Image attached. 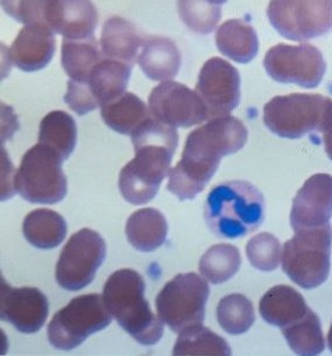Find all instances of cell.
<instances>
[{
    "label": "cell",
    "mask_w": 332,
    "mask_h": 356,
    "mask_svg": "<svg viewBox=\"0 0 332 356\" xmlns=\"http://www.w3.org/2000/svg\"><path fill=\"white\" fill-rule=\"evenodd\" d=\"M248 131L238 118L220 116L188 134L182 159L169 171L168 191L180 201L193 200L215 175L221 159L246 146Z\"/></svg>",
    "instance_id": "obj_1"
},
{
    "label": "cell",
    "mask_w": 332,
    "mask_h": 356,
    "mask_svg": "<svg viewBox=\"0 0 332 356\" xmlns=\"http://www.w3.org/2000/svg\"><path fill=\"white\" fill-rule=\"evenodd\" d=\"M131 137L136 157L122 169L118 184L125 201L141 206L154 200L169 175L179 136L174 127L150 116Z\"/></svg>",
    "instance_id": "obj_2"
},
{
    "label": "cell",
    "mask_w": 332,
    "mask_h": 356,
    "mask_svg": "<svg viewBox=\"0 0 332 356\" xmlns=\"http://www.w3.org/2000/svg\"><path fill=\"white\" fill-rule=\"evenodd\" d=\"M203 215L217 238L237 239L255 232L262 225L264 198L246 180H229L210 191Z\"/></svg>",
    "instance_id": "obj_3"
},
{
    "label": "cell",
    "mask_w": 332,
    "mask_h": 356,
    "mask_svg": "<svg viewBox=\"0 0 332 356\" xmlns=\"http://www.w3.org/2000/svg\"><path fill=\"white\" fill-rule=\"evenodd\" d=\"M145 280L134 270H119L109 277L102 298L118 325L141 345L161 340L164 322L155 316L145 298Z\"/></svg>",
    "instance_id": "obj_4"
},
{
    "label": "cell",
    "mask_w": 332,
    "mask_h": 356,
    "mask_svg": "<svg viewBox=\"0 0 332 356\" xmlns=\"http://www.w3.org/2000/svg\"><path fill=\"white\" fill-rule=\"evenodd\" d=\"M332 227L326 224L295 232L284 244L283 270L303 289L322 285L331 268Z\"/></svg>",
    "instance_id": "obj_5"
},
{
    "label": "cell",
    "mask_w": 332,
    "mask_h": 356,
    "mask_svg": "<svg viewBox=\"0 0 332 356\" xmlns=\"http://www.w3.org/2000/svg\"><path fill=\"white\" fill-rule=\"evenodd\" d=\"M63 157L53 148L38 143L30 148L17 170L13 186L26 201L55 204L64 200L68 191L63 171Z\"/></svg>",
    "instance_id": "obj_6"
},
{
    "label": "cell",
    "mask_w": 332,
    "mask_h": 356,
    "mask_svg": "<svg viewBox=\"0 0 332 356\" xmlns=\"http://www.w3.org/2000/svg\"><path fill=\"white\" fill-rule=\"evenodd\" d=\"M331 102L313 93L276 96L263 108V123L278 137L297 140L310 132H321Z\"/></svg>",
    "instance_id": "obj_7"
},
{
    "label": "cell",
    "mask_w": 332,
    "mask_h": 356,
    "mask_svg": "<svg viewBox=\"0 0 332 356\" xmlns=\"http://www.w3.org/2000/svg\"><path fill=\"white\" fill-rule=\"evenodd\" d=\"M111 319L101 295H81L55 313L47 327V339L54 348L73 350L88 336L106 328Z\"/></svg>",
    "instance_id": "obj_8"
},
{
    "label": "cell",
    "mask_w": 332,
    "mask_h": 356,
    "mask_svg": "<svg viewBox=\"0 0 332 356\" xmlns=\"http://www.w3.org/2000/svg\"><path fill=\"white\" fill-rule=\"evenodd\" d=\"M209 284L194 272L179 273L156 298L157 316L174 332L202 323L206 316Z\"/></svg>",
    "instance_id": "obj_9"
},
{
    "label": "cell",
    "mask_w": 332,
    "mask_h": 356,
    "mask_svg": "<svg viewBox=\"0 0 332 356\" xmlns=\"http://www.w3.org/2000/svg\"><path fill=\"white\" fill-rule=\"evenodd\" d=\"M133 67L105 56L84 82L68 81L64 101L78 115H86L125 92Z\"/></svg>",
    "instance_id": "obj_10"
},
{
    "label": "cell",
    "mask_w": 332,
    "mask_h": 356,
    "mask_svg": "<svg viewBox=\"0 0 332 356\" xmlns=\"http://www.w3.org/2000/svg\"><path fill=\"white\" fill-rule=\"evenodd\" d=\"M267 18L284 39H316L332 29V0H271Z\"/></svg>",
    "instance_id": "obj_11"
},
{
    "label": "cell",
    "mask_w": 332,
    "mask_h": 356,
    "mask_svg": "<svg viewBox=\"0 0 332 356\" xmlns=\"http://www.w3.org/2000/svg\"><path fill=\"white\" fill-rule=\"evenodd\" d=\"M106 258V243L100 234L82 229L73 234L56 264L55 279L64 290L78 291L93 282Z\"/></svg>",
    "instance_id": "obj_12"
},
{
    "label": "cell",
    "mask_w": 332,
    "mask_h": 356,
    "mask_svg": "<svg viewBox=\"0 0 332 356\" xmlns=\"http://www.w3.org/2000/svg\"><path fill=\"white\" fill-rule=\"evenodd\" d=\"M264 70L274 81L316 88L326 73L322 53L313 45L278 44L266 53Z\"/></svg>",
    "instance_id": "obj_13"
},
{
    "label": "cell",
    "mask_w": 332,
    "mask_h": 356,
    "mask_svg": "<svg viewBox=\"0 0 332 356\" xmlns=\"http://www.w3.org/2000/svg\"><path fill=\"white\" fill-rule=\"evenodd\" d=\"M148 108L155 119L174 128H191L209 120L198 93L174 81L155 87L148 96Z\"/></svg>",
    "instance_id": "obj_14"
},
{
    "label": "cell",
    "mask_w": 332,
    "mask_h": 356,
    "mask_svg": "<svg viewBox=\"0 0 332 356\" xmlns=\"http://www.w3.org/2000/svg\"><path fill=\"white\" fill-rule=\"evenodd\" d=\"M196 92L207 108L209 120L229 115L239 105V72L221 58H211L201 68Z\"/></svg>",
    "instance_id": "obj_15"
},
{
    "label": "cell",
    "mask_w": 332,
    "mask_h": 356,
    "mask_svg": "<svg viewBox=\"0 0 332 356\" xmlns=\"http://www.w3.org/2000/svg\"><path fill=\"white\" fill-rule=\"evenodd\" d=\"M49 302L36 287H10L1 280L0 317L19 332H39L47 322Z\"/></svg>",
    "instance_id": "obj_16"
},
{
    "label": "cell",
    "mask_w": 332,
    "mask_h": 356,
    "mask_svg": "<svg viewBox=\"0 0 332 356\" xmlns=\"http://www.w3.org/2000/svg\"><path fill=\"white\" fill-rule=\"evenodd\" d=\"M332 217V177L315 174L295 195L290 212L294 232L329 224Z\"/></svg>",
    "instance_id": "obj_17"
},
{
    "label": "cell",
    "mask_w": 332,
    "mask_h": 356,
    "mask_svg": "<svg viewBox=\"0 0 332 356\" xmlns=\"http://www.w3.org/2000/svg\"><path fill=\"white\" fill-rule=\"evenodd\" d=\"M45 21L64 39L86 40L95 36L99 15L93 0H47Z\"/></svg>",
    "instance_id": "obj_18"
},
{
    "label": "cell",
    "mask_w": 332,
    "mask_h": 356,
    "mask_svg": "<svg viewBox=\"0 0 332 356\" xmlns=\"http://www.w3.org/2000/svg\"><path fill=\"white\" fill-rule=\"evenodd\" d=\"M56 50L55 32L47 24H24L9 47L10 62L24 72L44 70Z\"/></svg>",
    "instance_id": "obj_19"
},
{
    "label": "cell",
    "mask_w": 332,
    "mask_h": 356,
    "mask_svg": "<svg viewBox=\"0 0 332 356\" xmlns=\"http://www.w3.org/2000/svg\"><path fill=\"white\" fill-rule=\"evenodd\" d=\"M148 36L122 17H111L104 24L100 45L105 56L134 65Z\"/></svg>",
    "instance_id": "obj_20"
},
{
    "label": "cell",
    "mask_w": 332,
    "mask_h": 356,
    "mask_svg": "<svg viewBox=\"0 0 332 356\" xmlns=\"http://www.w3.org/2000/svg\"><path fill=\"white\" fill-rule=\"evenodd\" d=\"M308 305L295 289L287 285L271 287L260 302L261 317L271 325L286 328L306 317Z\"/></svg>",
    "instance_id": "obj_21"
},
{
    "label": "cell",
    "mask_w": 332,
    "mask_h": 356,
    "mask_svg": "<svg viewBox=\"0 0 332 356\" xmlns=\"http://www.w3.org/2000/svg\"><path fill=\"white\" fill-rule=\"evenodd\" d=\"M142 72L152 81H171L179 73L182 55L173 40L160 36L148 38L137 59Z\"/></svg>",
    "instance_id": "obj_22"
},
{
    "label": "cell",
    "mask_w": 332,
    "mask_h": 356,
    "mask_svg": "<svg viewBox=\"0 0 332 356\" xmlns=\"http://www.w3.org/2000/svg\"><path fill=\"white\" fill-rule=\"evenodd\" d=\"M125 235L133 248L145 253L154 252L166 241V218L159 209H139L128 218Z\"/></svg>",
    "instance_id": "obj_23"
},
{
    "label": "cell",
    "mask_w": 332,
    "mask_h": 356,
    "mask_svg": "<svg viewBox=\"0 0 332 356\" xmlns=\"http://www.w3.org/2000/svg\"><path fill=\"white\" fill-rule=\"evenodd\" d=\"M221 54L234 62L247 64L258 54V36L251 24L242 19H229L219 27L215 36Z\"/></svg>",
    "instance_id": "obj_24"
},
{
    "label": "cell",
    "mask_w": 332,
    "mask_h": 356,
    "mask_svg": "<svg viewBox=\"0 0 332 356\" xmlns=\"http://www.w3.org/2000/svg\"><path fill=\"white\" fill-rule=\"evenodd\" d=\"M24 238L39 249L59 247L67 236L68 226L64 217L53 209H39L24 217Z\"/></svg>",
    "instance_id": "obj_25"
},
{
    "label": "cell",
    "mask_w": 332,
    "mask_h": 356,
    "mask_svg": "<svg viewBox=\"0 0 332 356\" xmlns=\"http://www.w3.org/2000/svg\"><path fill=\"white\" fill-rule=\"evenodd\" d=\"M151 115L146 104L133 92H124L101 106V118L110 129L132 136Z\"/></svg>",
    "instance_id": "obj_26"
},
{
    "label": "cell",
    "mask_w": 332,
    "mask_h": 356,
    "mask_svg": "<svg viewBox=\"0 0 332 356\" xmlns=\"http://www.w3.org/2000/svg\"><path fill=\"white\" fill-rule=\"evenodd\" d=\"M104 58L100 42L95 36L86 40H63L62 67L70 81L84 82Z\"/></svg>",
    "instance_id": "obj_27"
},
{
    "label": "cell",
    "mask_w": 332,
    "mask_h": 356,
    "mask_svg": "<svg viewBox=\"0 0 332 356\" xmlns=\"http://www.w3.org/2000/svg\"><path fill=\"white\" fill-rule=\"evenodd\" d=\"M39 143L53 148L63 160L70 159L77 145L74 119L63 110L49 113L40 123Z\"/></svg>",
    "instance_id": "obj_28"
},
{
    "label": "cell",
    "mask_w": 332,
    "mask_h": 356,
    "mask_svg": "<svg viewBox=\"0 0 332 356\" xmlns=\"http://www.w3.org/2000/svg\"><path fill=\"white\" fill-rule=\"evenodd\" d=\"M173 354L175 356H229L232 354V350L221 336L212 332L202 323H198L189 325L179 332Z\"/></svg>",
    "instance_id": "obj_29"
},
{
    "label": "cell",
    "mask_w": 332,
    "mask_h": 356,
    "mask_svg": "<svg viewBox=\"0 0 332 356\" xmlns=\"http://www.w3.org/2000/svg\"><path fill=\"white\" fill-rule=\"evenodd\" d=\"M242 264L239 249L232 244L214 245L201 257L200 272L202 277L219 285L232 279Z\"/></svg>",
    "instance_id": "obj_30"
},
{
    "label": "cell",
    "mask_w": 332,
    "mask_h": 356,
    "mask_svg": "<svg viewBox=\"0 0 332 356\" xmlns=\"http://www.w3.org/2000/svg\"><path fill=\"white\" fill-rule=\"evenodd\" d=\"M287 345L298 355H318L324 351V339L319 318L309 310L297 323L283 328Z\"/></svg>",
    "instance_id": "obj_31"
},
{
    "label": "cell",
    "mask_w": 332,
    "mask_h": 356,
    "mask_svg": "<svg viewBox=\"0 0 332 356\" xmlns=\"http://www.w3.org/2000/svg\"><path fill=\"white\" fill-rule=\"evenodd\" d=\"M216 316L219 325L229 334L247 332L255 321L253 304L242 294L223 298L217 305Z\"/></svg>",
    "instance_id": "obj_32"
},
{
    "label": "cell",
    "mask_w": 332,
    "mask_h": 356,
    "mask_svg": "<svg viewBox=\"0 0 332 356\" xmlns=\"http://www.w3.org/2000/svg\"><path fill=\"white\" fill-rule=\"evenodd\" d=\"M179 17L191 31L210 35L221 18L220 6L210 0H178Z\"/></svg>",
    "instance_id": "obj_33"
},
{
    "label": "cell",
    "mask_w": 332,
    "mask_h": 356,
    "mask_svg": "<svg viewBox=\"0 0 332 356\" xmlns=\"http://www.w3.org/2000/svg\"><path fill=\"white\" fill-rule=\"evenodd\" d=\"M248 259L260 271H274L281 261V245L276 236L270 232H261L248 241Z\"/></svg>",
    "instance_id": "obj_34"
},
{
    "label": "cell",
    "mask_w": 332,
    "mask_h": 356,
    "mask_svg": "<svg viewBox=\"0 0 332 356\" xmlns=\"http://www.w3.org/2000/svg\"><path fill=\"white\" fill-rule=\"evenodd\" d=\"M47 0H1V7L19 24H47Z\"/></svg>",
    "instance_id": "obj_35"
},
{
    "label": "cell",
    "mask_w": 332,
    "mask_h": 356,
    "mask_svg": "<svg viewBox=\"0 0 332 356\" xmlns=\"http://www.w3.org/2000/svg\"><path fill=\"white\" fill-rule=\"evenodd\" d=\"M321 132L324 134L326 154L329 156V159L332 160V102L327 108L326 115H324V123L321 127Z\"/></svg>",
    "instance_id": "obj_36"
},
{
    "label": "cell",
    "mask_w": 332,
    "mask_h": 356,
    "mask_svg": "<svg viewBox=\"0 0 332 356\" xmlns=\"http://www.w3.org/2000/svg\"><path fill=\"white\" fill-rule=\"evenodd\" d=\"M327 340H329V348L332 351V325L331 328H330V331H329V337H327Z\"/></svg>",
    "instance_id": "obj_37"
},
{
    "label": "cell",
    "mask_w": 332,
    "mask_h": 356,
    "mask_svg": "<svg viewBox=\"0 0 332 356\" xmlns=\"http://www.w3.org/2000/svg\"><path fill=\"white\" fill-rule=\"evenodd\" d=\"M211 3H214V4H216V6H221V4H225L228 0H210Z\"/></svg>",
    "instance_id": "obj_38"
}]
</instances>
